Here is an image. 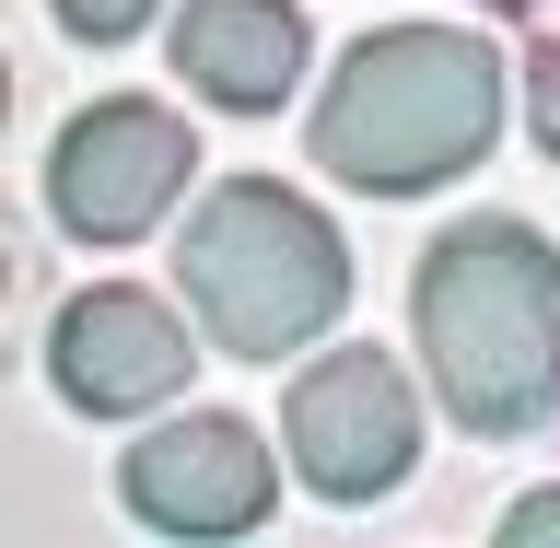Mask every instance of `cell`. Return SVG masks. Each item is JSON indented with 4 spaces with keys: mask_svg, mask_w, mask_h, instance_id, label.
I'll return each mask as SVG.
<instances>
[{
    "mask_svg": "<svg viewBox=\"0 0 560 548\" xmlns=\"http://www.w3.org/2000/svg\"><path fill=\"white\" fill-rule=\"evenodd\" d=\"M409 327L455 432L514 444L560 409V245L514 210H467L420 245Z\"/></svg>",
    "mask_w": 560,
    "mask_h": 548,
    "instance_id": "cell-1",
    "label": "cell"
},
{
    "mask_svg": "<svg viewBox=\"0 0 560 548\" xmlns=\"http://www.w3.org/2000/svg\"><path fill=\"white\" fill-rule=\"evenodd\" d=\"M502 105H514V82L467 24H374L339 59V82L315 94L304 152L315 175H339L362 199H420L502 140Z\"/></svg>",
    "mask_w": 560,
    "mask_h": 548,
    "instance_id": "cell-2",
    "label": "cell"
},
{
    "mask_svg": "<svg viewBox=\"0 0 560 548\" xmlns=\"http://www.w3.org/2000/svg\"><path fill=\"white\" fill-rule=\"evenodd\" d=\"M175 292L234 362H304L327 327L350 315V245L339 222L280 187V175H222L199 210H187V245H175Z\"/></svg>",
    "mask_w": 560,
    "mask_h": 548,
    "instance_id": "cell-3",
    "label": "cell"
},
{
    "mask_svg": "<svg viewBox=\"0 0 560 548\" xmlns=\"http://www.w3.org/2000/svg\"><path fill=\"white\" fill-rule=\"evenodd\" d=\"M187 175H199V129L152 94H94L47 140V222L70 245H140L187 199Z\"/></svg>",
    "mask_w": 560,
    "mask_h": 548,
    "instance_id": "cell-4",
    "label": "cell"
},
{
    "mask_svg": "<svg viewBox=\"0 0 560 548\" xmlns=\"http://www.w3.org/2000/svg\"><path fill=\"white\" fill-rule=\"evenodd\" d=\"M280 444L315 502H385L420 455V397L385 350H315L280 397Z\"/></svg>",
    "mask_w": 560,
    "mask_h": 548,
    "instance_id": "cell-5",
    "label": "cell"
},
{
    "mask_svg": "<svg viewBox=\"0 0 560 548\" xmlns=\"http://www.w3.org/2000/svg\"><path fill=\"white\" fill-rule=\"evenodd\" d=\"M117 502H129L152 537H245V525H269L280 502V455L257 444V420L234 409H187L164 432H140L117 455Z\"/></svg>",
    "mask_w": 560,
    "mask_h": 548,
    "instance_id": "cell-6",
    "label": "cell"
},
{
    "mask_svg": "<svg viewBox=\"0 0 560 548\" xmlns=\"http://www.w3.org/2000/svg\"><path fill=\"white\" fill-rule=\"evenodd\" d=\"M187 315L164 292H140V280H94V292H70L47 315V385H59V409L82 420H140L164 409L175 385H187Z\"/></svg>",
    "mask_w": 560,
    "mask_h": 548,
    "instance_id": "cell-7",
    "label": "cell"
},
{
    "mask_svg": "<svg viewBox=\"0 0 560 548\" xmlns=\"http://www.w3.org/2000/svg\"><path fill=\"white\" fill-rule=\"evenodd\" d=\"M304 59H315L304 0H187L175 12V82L222 117H269L304 82Z\"/></svg>",
    "mask_w": 560,
    "mask_h": 548,
    "instance_id": "cell-8",
    "label": "cell"
},
{
    "mask_svg": "<svg viewBox=\"0 0 560 548\" xmlns=\"http://www.w3.org/2000/svg\"><path fill=\"white\" fill-rule=\"evenodd\" d=\"M35 315H47V245H35V222L0 210V362H24Z\"/></svg>",
    "mask_w": 560,
    "mask_h": 548,
    "instance_id": "cell-9",
    "label": "cell"
},
{
    "mask_svg": "<svg viewBox=\"0 0 560 548\" xmlns=\"http://www.w3.org/2000/svg\"><path fill=\"white\" fill-rule=\"evenodd\" d=\"M47 12H59V35H70V47H129V35L152 24L164 0H47Z\"/></svg>",
    "mask_w": 560,
    "mask_h": 548,
    "instance_id": "cell-10",
    "label": "cell"
},
{
    "mask_svg": "<svg viewBox=\"0 0 560 548\" xmlns=\"http://www.w3.org/2000/svg\"><path fill=\"white\" fill-rule=\"evenodd\" d=\"M525 129H537V152L560 164V35H537V59H525Z\"/></svg>",
    "mask_w": 560,
    "mask_h": 548,
    "instance_id": "cell-11",
    "label": "cell"
},
{
    "mask_svg": "<svg viewBox=\"0 0 560 548\" xmlns=\"http://www.w3.org/2000/svg\"><path fill=\"white\" fill-rule=\"evenodd\" d=\"M502 537H514V548H549L560 537V490H525L514 514H502Z\"/></svg>",
    "mask_w": 560,
    "mask_h": 548,
    "instance_id": "cell-12",
    "label": "cell"
},
{
    "mask_svg": "<svg viewBox=\"0 0 560 548\" xmlns=\"http://www.w3.org/2000/svg\"><path fill=\"white\" fill-rule=\"evenodd\" d=\"M479 12H502V24H525V35H560V0H479Z\"/></svg>",
    "mask_w": 560,
    "mask_h": 548,
    "instance_id": "cell-13",
    "label": "cell"
},
{
    "mask_svg": "<svg viewBox=\"0 0 560 548\" xmlns=\"http://www.w3.org/2000/svg\"><path fill=\"white\" fill-rule=\"evenodd\" d=\"M0 129H12V59H0Z\"/></svg>",
    "mask_w": 560,
    "mask_h": 548,
    "instance_id": "cell-14",
    "label": "cell"
}]
</instances>
